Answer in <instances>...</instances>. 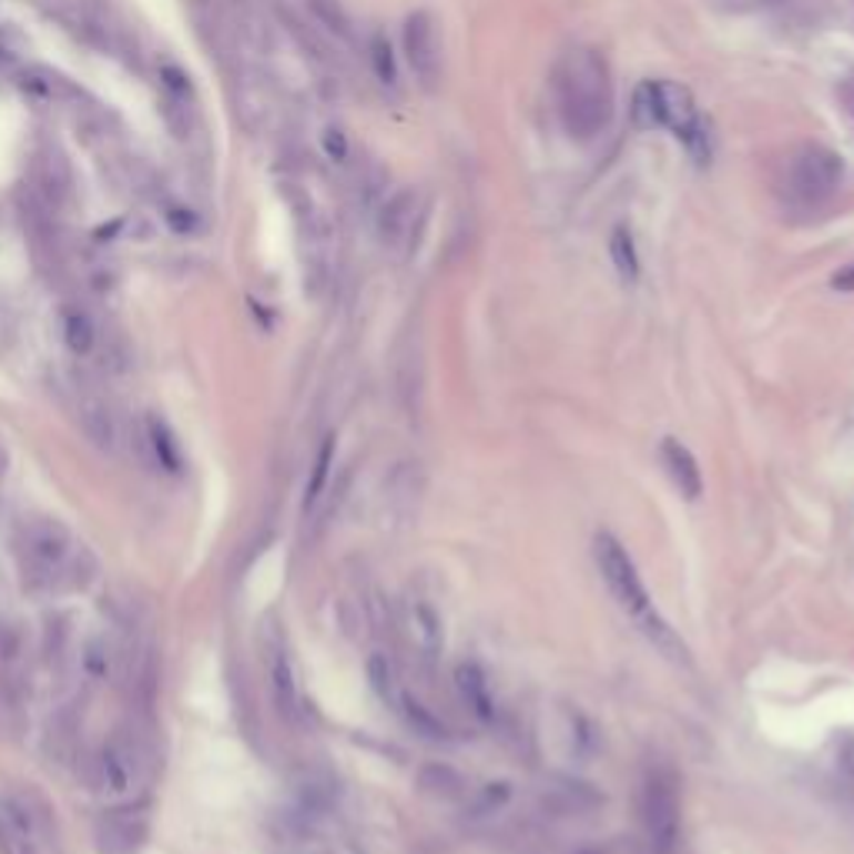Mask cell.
I'll return each instance as SVG.
<instances>
[{
	"label": "cell",
	"mask_w": 854,
	"mask_h": 854,
	"mask_svg": "<svg viewBox=\"0 0 854 854\" xmlns=\"http://www.w3.org/2000/svg\"><path fill=\"white\" fill-rule=\"evenodd\" d=\"M555 98L561 124L578 141H594L614 118V84L608 61L594 48H571L555 64Z\"/></svg>",
	"instance_id": "1"
},
{
	"label": "cell",
	"mask_w": 854,
	"mask_h": 854,
	"mask_svg": "<svg viewBox=\"0 0 854 854\" xmlns=\"http://www.w3.org/2000/svg\"><path fill=\"white\" fill-rule=\"evenodd\" d=\"M594 561H598V571H601L608 591L614 594L618 608L634 621V628L648 638V644H654V651H661L668 661L688 664V644L678 638V631L654 608V601H651V594H648V588L638 575V565L631 561L624 545L614 535H598L594 538Z\"/></svg>",
	"instance_id": "2"
},
{
	"label": "cell",
	"mask_w": 854,
	"mask_h": 854,
	"mask_svg": "<svg viewBox=\"0 0 854 854\" xmlns=\"http://www.w3.org/2000/svg\"><path fill=\"white\" fill-rule=\"evenodd\" d=\"M84 558L88 551L78 548L74 535L58 518H34L21 531V571L34 591L81 588L88 581L78 575Z\"/></svg>",
	"instance_id": "3"
},
{
	"label": "cell",
	"mask_w": 854,
	"mask_h": 854,
	"mask_svg": "<svg viewBox=\"0 0 854 854\" xmlns=\"http://www.w3.org/2000/svg\"><path fill=\"white\" fill-rule=\"evenodd\" d=\"M638 811H641V824L651 841V851L674 854L681 837V794L671 767L654 764L644 771L641 791H638Z\"/></svg>",
	"instance_id": "4"
},
{
	"label": "cell",
	"mask_w": 854,
	"mask_h": 854,
	"mask_svg": "<svg viewBox=\"0 0 854 854\" xmlns=\"http://www.w3.org/2000/svg\"><path fill=\"white\" fill-rule=\"evenodd\" d=\"M0 854H54L51 824L24 794L0 797Z\"/></svg>",
	"instance_id": "5"
},
{
	"label": "cell",
	"mask_w": 854,
	"mask_h": 854,
	"mask_svg": "<svg viewBox=\"0 0 854 854\" xmlns=\"http://www.w3.org/2000/svg\"><path fill=\"white\" fill-rule=\"evenodd\" d=\"M144 764L148 761H144L141 741L134 734H128V731H114L104 741V748L98 754V764H94L98 767L101 794H108L114 801L131 797L141 787V781H144Z\"/></svg>",
	"instance_id": "6"
},
{
	"label": "cell",
	"mask_w": 854,
	"mask_h": 854,
	"mask_svg": "<svg viewBox=\"0 0 854 854\" xmlns=\"http://www.w3.org/2000/svg\"><path fill=\"white\" fill-rule=\"evenodd\" d=\"M658 111H661V128H668L678 141H684V148L694 154V161L704 164L711 148H708V134H704V124H701L691 91L674 81H658Z\"/></svg>",
	"instance_id": "7"
},
{
	"label": "cell",
	"mask_w": 854,
	"mask_h": 854,
	"mask_svg": "<svg viewBox=\"0 0 854 854\" xmlns=\"http://www.w3.org/2000/svg\"><path fill=\"white\" fill-rule=\"evenodd\" d=\"M841 174H844V164L834 151L821 144H807L791 161V191L804 204H821L837 191Z\"/></svg>",
	"instance_id": "8"
},
{
	"label": "cell",
	"mask_w": 854,
	"mask_h": 854,
	"mask_svg": "<svg viewBox=\"0 0 854 854\" xmlns=\"http://www.w3.org/2000/svg\"><path fill=\"white\" fill-rule=\"evenodd\" d=\"M404 58L414 71V78L420 81V88L435 91L441 81V48H438V28L435 18L427 11H414L404 21Z\"/></svg>",
	"instance_id": "9"
},
{
	"label": "cell",
	"mask_w": 854,
	"mask_h": 854,
	"mask_svg": "<svg viewBox=\"0 0 854 854\" xmlns=\"http://www.w3.org/2000/svg\"><path fill=\"white\" fill-rule=\"evenodd\" d=\"M404 631H407V641L410 648L417 651L420 661L435 664L445 651V628H441V618L435 614L431 604L424 601H410L404 608Z\"/></svg>",
	"instance_id": "10"
},
{
	"label": "cell",
	"mask_w": 854,
	"mask_h": 854,
	"mask_svg": "<svg viewBox=\"0 0 854 854\" xmlns=\"http://www.w3.org/2000/svg\"><path fill=\"white\" fill-rule=\"evenodd\" d=\"M141 448H144V458L157 471H164V475H181L184 471L181 441L174 438L171 424L161 414H144V420H141Z\"/></svg>",
	"instance_id": "11"
},
{
	"label": "cell",
	"mask_w": 854,
	"mask_h": 854,
	"mask_svg": "<svg viewBox=\"0 0 854 854\" xmlns=\"http://www.w3.org/2000/svg\"><path fill=\"white\" fill-rule=\"evenodd\" d=\"M414 214H417V194H414V187L394 191V194L380 204V211H377V221H374L377 241H380L384 247L404 244L407 234H410V227H414Z\"/></svg>",
	"instance_id": "12"
},
{
	"label": "cell",
	"mask_w": 854,
	"mask_h": 854,
	"mask_svg": "<svg viewBox=\"0 0 854 854\" xmlns=\"http://www.w3.org/2000/svg\"><path fill=\"white\" fill-rule=\"evenodd\" d=\"M81 427H84L88 441L104 455H114L124 441V427H121L114 407L101 397H88L81 404Z\"/></svg>",
	"instance_id": "13"
},
{
	"label": "cell",
	"mask_w": 854,
	"mask_h": 854,
	"mask_svg": "<svg viewBox=\"0 0 854 854\" xmlns=\"http://www.w3.org/2000/svg\"><path fill=\"white\" fill-rule=\"evenodd\" d=\"M661 461H664V471L674 481L678 495L688 498V501H698L701 491H704V478H701V468H698V458L691 455V448L681 445L678 438H664L661 441Z\"/></svg>",
	"instance_id": "14"
},
{
	"label": "cell",
	"mask_w": 854,
	"mask_h": 854,
	"mask_svg": "<svg viewBox=\"0 0 854 854\" xmlns=\"http://www.w3.org/2000/svg\"><path fill=\"white\" fill-rule=\"evenodd\" d=\"M455 688H458L465 708L481 724H491L498 718V704H495V694H491V684H488V674L481 671V664H475V661L458 664L455 668Z\"/></svg>",
	"instance_id": "15"
},
{
	"label": "cell",
	"mask_w": 854,
	"mask_h": 854,
	"mask_svg": "<svg viewBox=\"0 0 854 854\" xmlns=\"http://www.w3.org/2000/svg\"><path fill=\"white\" fill-rule=\"evenodd\" d=\"M61 337H64V344L74 357H91L94 347H98V324L84 307L68 304L61 311Z\"/></svg>",
	"instance_id": "16"
},
{
	"label": "cell",
	"mask_w": 854,
	"mask_h": 854,
	"mask_svg": "<svg viewBox=\"0 0 854 854\" xmlns=\"http://www.w3.org/2000/svg\"><path fill=\"white\" fill-rule=\"evenodd\" d=\"M271 694H274L277 711H281L287 721H297V718H301V688H297L294 664L287 661L284 651H277L274 661H271Z\"/></svg>",
	"instance_id": "17"
},
{
	"label": "cell",
	"mask_w": 854,
	"mask_h": 854,
	"mask_svg": "<svg viewBox=\"0 0 854 854\" xmlns=\"http://www.w3.org/2000/svg\"><path fill=\"white\" fill-rule=\"evenodd\" d=\"M144 844V817H121L111 814L101 824V847L104 854H138V847Z\"/></svg>",
	"instance_id": "18"
},
{
	"label": "cell",
	"mask_w": 854,
	"mask_h": 854,
	"mask_svg": "<svg viewBox=\"0 0 854 854\" xmlns=\"http://www.w3.org/2000/svg\"><path fill=\"white\" fill-rule=\"evenodd\" d=\"M394 711L407 721V728H410L414 734H420V738H427V741H448V734H451L448 724H445L431 708H424L410 691H400Z\"/></svg>",
	"instance_id": "19"
},
{
	"label": "cell",
	"mask_w": 854,
	"mask_h": 854,
	"mask_svg": "<svg viewBox=\"0 0 854 854\" xmlns=\"http://www.w3.org/2000/svg\"><path fill=\"white\" fill-rule=\"evenodd\" d=\"M420 791H427L431 797H441V801H461L468 797V781L461 771H455L451 764H427L417 777Z\"/></svg>",
	"instance_id": "20"
},
{
	"label": "cell",
	"mask_w": 854,
	"mask_h": 854,
	"mask_svg": "<svg viewBox=\"0 0 854 854\" xmlns=\"http://www.w3.org/2000/svg\"><path fill=\"white\" fill-rule=\"evenodd\" d=\"M608 251H611V264H614V271L621 274V281H638V274H641V257H638V247H634V237H631L628 227H614V231H611Z\"/></svg>",
	"instance_id": "21"
},
{
	"label": "cell",
	"mask_w": 854,
	"mask_h": 854,
	"mask_svg": "<svg viewBox=\"0 0 854 854\" xmlns=\"http://www.w3.org/2000/svg\"><path fill=\"white\" fill-rule=\"evenodd\" d=\"M311 14H314V21H317L334 41L354 44V24H350L347 11L337 4V0H311Z\"/></svg>",
	"instance_id": "22"
},
{
	"label": "cell",
	"mask_w": 854,
	"mask_h": 854,
	"mask_svg": "<svg viewBox=\"0 0 854 854\" xmlns=\"http://www.w3.org/2000/svg\"><path fill=\"white\" fill-rule=\"evenodd\" d=\"M508 801H511V784L508 781H488V784H481L468 794V811H471V817H491V814L505 811Z\"/></svg>",
	"instance_id": "23"
},
{
	"label": "cell",
	"mask_w": 854,
	"mask_h": 854,
	"mask_svg": "<svg viewBox=\"0 0 854 854\" xmlns=\"http://www.w3.org/2000/svg\"><path fill=\"white\" fill-rule=\"evenodd\" d=\"M367 681H370L374 694H377L387 708L397 704V698H400L404 688H400V681H397L394 664H390L384 654H370V661H367Z\"/></svg>",
	"instance_id": "24"
},
{
	"label": "cell",
	"mask_w": 854,
	"mask_h": 854,
	"mask_svg": "<svg viewBox=\"0 0 854 854\" xmlns=\"http://www.w3.org/2000/svg\"><path fill=\"white\" fill-rule=\"evenodd\" d=\"M631 121L638 131H654L661 128V111H658V81H644L638 84L634 98H631Z\"/></svg>",
	"instance_id": "25"
},
{
	"label": "cell",
	"mask_w": 854,
	"mask_h": 854,
	"mask_svg": "<svg viewBox=\"0 0 854 854\" xmlns=\"http://www.w3.org/2000/svg\"><path fill=\"white\" fill-rule=\"evenodd\" d=\"M111 664H114V651L108 644V638H91L84 648H81V668L88 674L91 684L104 681L111 674Z\"/></svg>",
	"instance_id": "26"
},
{
	"label": "cell",
	"mask_w": 854,
	"mask_h": 854,
	"mask_svg": "<svg viewBox=\"0 0 854 854\" xmlns=\"http://www.w3.org/2000/svg\"><path fill=\"white\" fill-rule=\"evenodd\" d=\"M331 468H334V438H324V445H321V451L314 458V468H311L307 495H304V508L307 511L321 501V495L327 488V478H331Z\"/></svg>",
	"instance_id": "27"
},
{
	"label": "cell",
	"mask_w": 854,
	"mask_h": 854,
	"mask_svg": "<svg viewBox=\"0 0 854 854\" xmlns=\"http://www.w3.org/2000/svg\"><path fill=\"white\" fill-rule=\"evenodd\" d=\"M24 664V641L18 624H0V671L14 678Z\"/></svg>",
	"instance_id": "28"
},
{
	"label": "cell",
	"mask_w": 854,
	"mask_h": 854,
	"mask_svg": "<svg viewBox=\"0 0 854 854\" xmlns=\"http://www.w3.org/2000/svg\"><path fill=\"white\" fill-rule=\"evenodd\" d=\"M367 58H370V68H374V78L380 84H394L397 81V64H394V51H390V41L384 34H374L370 44H367Z\"/></svg>",
	"instance_id": "29"
},
{
	"label": "cell",
	"mask_w": 854,
	"mask_h": 854,
	"mask_svg": "<svg viewBox=\"0 0 854 854\" xmlns=\"http://www.w3.org/2000/svg\"><path fill=\"white\" fill-rule=\"evenodd\" d=\"M321 148H324L327 161H334V164H344V161L350 157V144H347V134H344L340 128H327V131L321 134Z\"/></svg>",
	"instance_id": "30"
},
{
	"label": "cell",
	"mask_w": 854,
	"mask_h": 854,
	"mask_svg": "<svg viewBox=\"0 0 854 854\" xmlns=\"http://www.w3.org/2000/svg\"><path fill=\"white\" fill-rule=\"evenodd\" d=\"M164 221L174 234H194L197 231V214L191 207H181V204H171L164 211Z\"/></svg>",
	"instance_id": "31"
},
{
	"label": "cell",
	"mask_w": 854,
	"mask_h": 854,
	"mask_svg": "<svg viewBox=\"0 0 854 854\" xmlns=\"http://www.w3.org/2000/svg\"><path fill=\"white\" fill-rule=\"evenodd\" d=\"M578 854H638V851H634L631 837H611V841H601V844H588Z\"/></svg>",
	"instance_id": "32"
},
{
	"label": "cell",
	"mask_w": 854,
	"mask_h": 854,
	"mask_svg": "<svg viewBox=\"0 0 854 854\" xmlns=\"http://www.w3.org/2000/svg\"><path fill=\"white\" fill-rule=\"evenodd\" d=\"M837 767L854 781V731L837 741Z\"/></svg>",
	"instance_id": "33"
},
{
	"label": "cell",
	"mask_w": 854,
	"mask_h": 854,
	"mask_svg": "<svg viewBox=\"0 0 854 854\" xmlns=\"http://www.w3.org/2000/svg\"><path fill=\"white\" fill-rule=\"evenodd\" d=\"M831 287H834V291H841V294H854V264L841 267V271L831 277Z\"/></svg>",
	"instance_id": "34"
},
{
	"label": "cell",
	"mask_w": 854,
	"mask_h": 854,
	"mask_svg": "<svg viewBox=\"0 0 854 854\" xmlns=\"http://www.w3.org/2000/svg\"><path fill=\"white\" fill-rule=\"evenodd\" d=\"M837 101H841V108L854 118V78H847V81L837 84Z\"/></svg>",
	"instance_id": "35"
},
{
	"label": "cell",
	"mask_w": 854,
	"mask_h": 854,
	"mask_svg": "<svg viewBox=\"0 0 854 854\" xmlns=\"http://www.w3.org/2000/svg\"><path fill=\"white\" fill-rule=\"evenodd\" d=\"M8 58V44H4V38H0V61Z\"/></svg>",
	"instance_id": "36"
}]
</instances>
